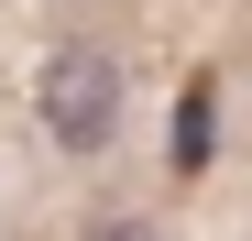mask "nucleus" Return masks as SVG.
<instances>
[{
  "mask_svg": "<svg viewBox=\"0 0 252 241\" xmlns=\"http://www.w3.org/2000/svg\"><path fill=\"white\" fill-rule=\"evenodd\" d=\"M33 110H44V143L55 153H110V132H121V66L99 44H66V55H44Z\"/></svg>",
  "mask_w": 252,
  "mask_h": 241,
  "instance_id": "nucleus-1",
  "label": "nucleus"
},
{
  "mask_svg": "<svg viewBox=\"0 0 252 241\" xmlns=\"http://www.w3.org/2000/svg\"><path fill=\"white\" fill-rule=\"evenodd\" d=\"M88 241H164L154 219H132V209H110V219H88Z\"/></svg>",
  "mask_w": 252,
  "mask_h": 241,
  "instance_id": "nucleus-2",
  "label": "nucleus"
}]
</instances>
